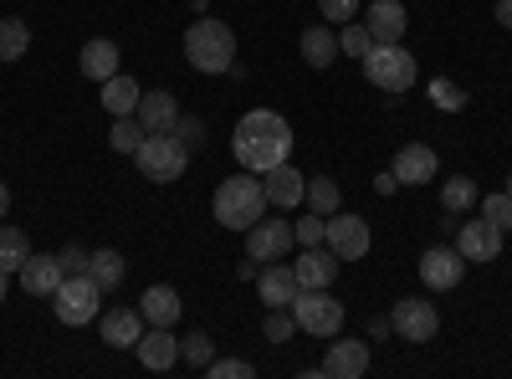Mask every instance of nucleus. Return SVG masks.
Segmentation results:
<instances>
[{
	"label": "nucleus",
	"instance_id": "nucleus-12",
	"mask_svg": "<svg viewBox=\"0 0 512 379\" xmlns=\"http://www.w3.org/2000/svg\"><path fill=\"white\" fill-rule=\"evenodd\" d=\"M262 190H267V205H277V210H297V205L308 200V180L297 175V164H292V159L272 164V170L262 175Z\"/></svg>",
	"mask_w": 512,
	"mask_h": 379
},
{
	"label": "nucleus",
	"instance_id": "nucleus-44",
	"mask_svg": "<svg viewBox=\"0 0 512 379\" xmlns=\"http://www.w3.org/2000/svg\"><path fill=\"white\" fill-rule=\"evenodd\" d=\"M374 190H379V195H395V190H400L395 170H384V175H374Z\"/></svg>",
	"mask_w": 512,
	"mask_h": 379
},
{
	"label": "nucleus",
	"instance_id": "nucleus-38",
	"mask_svg": "<svg viewBox=\"0 0 512 379\" xmlns=\"http://www.w3.org/2000/svg\"><path fill=\"white\" fill-rule=\"evenodd\" d=\"M482 216H487L497 231H507V226H512V195H507V190H497V195H482Z\"/></svg>",
	"mask_w": 512,
	"mask_h": 379
},
{
	"label": "nucleus",
	"instance_id": "nucleus-14",
	"mask_svg": "<svg viewBox=\"0 0 512 379\" xmlns=\"http://www.w3.org/2000/svg\"><path fill=\"white\" fill-rule=\"evenodd\" d=\"M323 374L328 379H364L369 374V339H338V344H328Z\"/></svg>",
	"mask_w": 512,
	"mask_h": 379
},
{
	"label": "nucleus",
	"instance_id": "nucleus-25",
	"mask_svg": "<svg viewBox=\"0 0 512 379\" xmlns=\"http://www.w3.org/2000/svg\"><path fill=\"white\" fill-rule=\"evenodd\" d=\"M139 98H144V88H139L134 77H123V72H113V77L103 82V108H108L113 118L134 113V108H139Z\"/></svg>",
	"mask_w": 512,
	"mask_h": 379
},
{
	"label": "nucleus",
	"instance_id": "nucleus-2",
	"mask_svg": "<svg viewBox=\"0 0 512 379\" xmlns=\"http://www.w3.org/2000/svg\"><path fill=\"white\" fill-rule=\"evenodd\" d=\"M210 210H216V221L226 226V231H251L256 221L267 216V190H262V180H256L251 170H241V175H226L221 185H216V200H210Z\"/></svg>",
	"mask_w": 512,
	"mask_h": 379
},
{
	"label": "nucleus",
	"instance_id": "nucleus-9",
	"mask_svg": "<svg viewBox=\"0 0 512 379\" xmlns=\"http://www.w3.org/2000/svg\"><path fill=\"white\" fill-rule=\"evenodd\" d=\"M323 241L333 246L338 262H359L364 251H369V221L364 216H349V210H338V216H328V236Z\"/></svg>",
	"mask_w": 512,
	"mask_h": 379
},
{
	"label": "nucleus",
	"instance_id": "nucleus-10",
	"mask_svg": "<svg viewBox=\"0 0 512 379\" xmlns=\"http://www.w3.org/2000/svg\"><path fill=\"white\" fill-rule=\"evenodd\" d=\"M292 246H297L292 221H267V216H262V221L246 231V257H256V262H282Z\"/></svg>",
	"mask_w": 512,
	"mask_h": 379
},
{
	"label": "nucleus",
	"instance_id": "nucleus-8",
	"mask_svg": "<svg viewBox=\"0 0 512 379\" xmlns=\"http://www.w3.org/2000/svg\"><path fill=\"white\" fill-rule=\"evenodd\" d=\"M390 323H395V333H400L405 344H431L436 328H441V313L431 303H420V298H400L395 313H390Z\"/></svg>",
	"mask_w": 512,
	"mask_h": 379
},
{
	"label": "nucleus",
	"instance_id": "nucleus-47",
	"mask_svg": "<svg viewBox=\"0 0 512 379\" xmlns=\"http://www.w3.org/2000/svg\"><path fill=\"white\" fill-rule=\"evenodd\" d=\"M205 6H210V0H190V11H195V16H205Z\"/></svg>",
	"mask_w": 512,
	"mask_h": 379
},
{
	"label": "nucleus",
	"instance_id": "nucleus-21",
	"mask_svg": "<svg viewBox=\"0 0 512 379\" xmlns=\"http://www.w3.org/2000/svg\"><path fill=\"white\" fill-rule=\"evenodd\" d=\"M134 118L144 123V134H169V129H175V118H180V103H175V93H144Z\"/></svg>",
	"mask_w": 512,
	"mask_h": 379
},
{
	"label": "nucleus",
	"instance_id": "nucleus-17",
	"mask_svg": "<svg viewBox=\"0 0 512 379\" xmlns=\"http://www.w3.org/2000/svg\"><path fill=\"white\" fill-rule=\"evenodd\" d=\"M98 328H103V344H108V349H134V344L144 339L149 323H144L139 308H108Z\"/></svg>",
	"mask_w": 512,
	"mask_h": 379
},
{
	"label": "nucleus",
	"instance_id": "nucleus-1",
	"mask_svg": "<svg viewBox=\"0 0 512 379\" xmlns=\"http://www.w3.org/2000/svg\"><path fill=\"white\" fill-rule=\"evenodd\" d=\"M231 154H236L241 170L267 175L272 164L292 159V123H287L282 113H272V108L246 113V118L236 123V134H231Z\"/></svg>",
	"mask_w": 512,
	"mask_h": 379
},
{
	"label": "nucleus",
	"instance_id": "nucleus-30",
	"mask_svg": "<svg viewBox=\"0 0 512 379\" xmlns=\"http://www.w3.org/2000/svg\"><path fill=\"white\" fill-rule=\"evenodd\" d=\"M88 277H93L103 292H113V287L123 282V257H118L113 246H98V251H93V262H88Z\"/></svg>",
	"mask_w": 512,
	"mask_h": 379
},
{
	"label": "nucleus",
	"instance_id": "nucleus-24",
	"mask_svg": "<svg viewBox=\"0 0 512 379\" xmlns=\"http://www.w3.org/2000/svg\"><path fill=\"white\" fill-rule=\"evenodd\" d=\"M77 67H82V77H88V82H108L118 72V47H113L108 36H93L88 47H82Z\"/></svg>",
	"mask_w": 512,
	"mask_h": 379
},
{
	"label": "nucleus",
	"instance_id": "nucleus-36",
	"mask_svg": "<svg viewBox=\"0 0 512 379\" xmlns=\"http://www.w3.org/2000/svg\"><path fill=\"white\" fill-rule=\"evenodd\" d=\"M169 134H175V139L185 144V154H200V149H205V118H190V113H180V118H175V129H169Z\"/></svg>",
	"mask_w": 512,
	"mask_h": 379
},
{
	"label": "nucleus",
	"instance_id": "nucleus-11",
	"mask_svg": "<svg viewBox=\"0 0 512 379\" xmlns=\"http://www.w3.org/2000/svg\"><path fill=\"white\" fill-rule=\"evenodd\" d=\"M466 272V257L456 246H425L420 251V282L431 287V292H451Z\"/></svg>",
	"mask_w": 512,
	"mask_h": 379
},
{
	"label": "nucleus",
	"instance_id": "nucleus-49",
	"mask_svg": "<svg viewBox=\"0 0 512 379\" xmlns=\"http://www.w3.org/2000/svg\"><path fill=\"white\" fill-rule=\"evenodd\" d=\"M507 195H512V175H507Z\"/></svg>",
	"mask_w": 512,
	"mask_h": 379
},
{
	"label": "nucleus",
	"instance_id": "nucleus-13",
	"mask_svg": "<svg viewBox=\"0 0 512 379\" xmlns=\"http://www.w3.org/2000/svg\"><path fill=\"white\" fill-rule=\"evenodd\" d=\"M456 251L466 262H497L502 257V231L482 216V221H461V236H456Z\"/></svg>",
	"mask_w": 512,
	"mask_h": 379
},
{
	"label": "nucleus",
	"instance_id": "nucleus-7",
	"mask_svg": "<svg viewBox=\"0 0 512 379\" xmlns=\"http://www.w3.org/2000/svg\"><path fill=\"white\" fill-rule=\"evenodd\" d=\"M134 159H139L144 180H154V185H175L185 175V164H190V154H185V144L175 134H144Z\"/></svg>",
	"mask_w": 512,
	"mask_h": 379
},
{
	"label": "nucleus",
	"instance_id": "nucleus-40",
	"mask_svg": "<svg viewBox=\"0 0 512 379\" xmlns=\"http://www.w3.org/2000/svg\"><path fill=\"white\" fill-rule=\"evenodd\" d=\"M205 374H210V379H251L256 369H251L246 359H210Z\"/></svg>",
	"mask_w": 512,
	"mask_h": 379
},
{
	"label": "nucleus",
	"instance_id": "nucleus-48",
	"mask_svg": "<svg viewBox=\"0 0 512 379\" xmlns=\"http://www.w3.org/2000/svg\"><path fill=\"white\" fill-rule=\"evenodd\" d=\"M6 277H11V272H0V303H6Z\"/></svg>",
	"mask_w": 512,
	"mask_h": 379
},
{
	"label": "nucleus",
	"instance_id": "nucleus-33",
	"mask_svg": "<svg viewBox=\"0 0 512 379\" xmlns=\"http://www.w3.org/2000/svg\"><path fill=\"white\" fill-rule=\"evenodd\" d=\"M338 180H328V175H318V180H308V210L313 216H338Z\"/></svg>",
	"mask_w": 512,
	"mask_h": 379
},
{
	"label": "nucleus",
	"instance_id": "nucleus-46",
	"mask_svg": "<svg viewBox=\"0 0 512 379\" xmlns=\"http://www.w3.org/2000/svg\"><path fill=\"white\" fill-rule=\"evenodd\" d=\"M6 210H11V190H6V180H0V221H6Z\"/></svg>",
	"mask_w": 512,
	"mask_h": 379
},
{
	"label": "nucleus",
	"instance_id": "nucleus-41",
	"mask_svg": "<svg viewBox=\"0 0 512 379\" xmlns=\"http://www.w3.org/2000/svg\"><path fill=\"white\" fill-rule=\"evenodd\" d=\"M318 11H323L328 26H344V21L359 16V0H318Z\"/></svg>",
	"mask_w": 512,
	"mask_h": 379
},
{
	"label": "nucleus",
	"instance_id": "nucleus-43",
	"mask_svg": "<svg viewBox=\"0 0 512 379\" xmlns=\"http://www.w3.org/2000/svg\"><path fill=\"white\" fill-rule=\"evenodd\" d=\"M390 333H395V323H390V318H379V313L369 318V339H390Z\"/></svg>",
	"mask_w": 512,
	"mask_h": 379
},
{
	"label": "nucleus",
	"instance_id": "nucleus-16",
	"mask_svg": "<svg viewBox=\"0 0 512 379\" xmlns=\"http://www.w3.org/2000/svg\"><path fill=\"white\" fill-rule=\"evenodd\" d=\"M395 180L400 185H425V180H436V170H441V159H436V149L431 144H405L400 154H395Z\"/></svg>",
	"mask_w": 512,
	"mask_h": 379
},
{
	"label": "nucleus",
	"instance_id": "nucleus-5",
	"mask_svg": "<svg viewBox=\"0 0 512 379\" xmlns=\"http://www.w3.org/2000/svg\"><path fill=\"white\" fill-rule=\"evenodd\" d=\"M292 318H297L303 333H313V339H338V328H344V303H338L328 287H297Z\"/></svg>",
	"mask_w": 512,
	"mask_h": 379
},
{
	"label": "nucleus",
	"instance_id": "nucleus-29",
	"mask_svg": "<svg viewBox=\"0 0 512 379\" xmlns=\"http://www.w3.org/2000/svg\"><path fill=\"white\" fill-rule=\"evenodd\" d=\"M31 52V26L21 16H6L0 21V62H21Z\"/></svg>",
	"mask_w": 512,
	"mask_h": 379
},
{
	"label": "nucleus",
	"instance_id": "nucleus-45",
	"mask_svg": "<svg viewBox=\"0 0 512 379\" xmlns=\"http://www.w3.org/2000/svg\"><path fill=\"white\" fill-rule=\"evenodd\" d=\"M497 26L512 31V0H497Z\"/></svg>",
	"mask_w": 512,
	"mask_h": 379
},
{
	"label": "nucleus",
	"instance_id": "nucleus-26",
	"mask_svg": "<svg viewBox=\"0 0 512 379\" xmlns=\"http://www.w3.org/2000/svg\"><path fill=\"white\" fill-rule=\"evenodd\" d=\"M333 57H338L333 26H328V21H323V26H308V31H303V62H308V67H333Z\"/></svg>",
	"mask_w": 512,
	"mask_h": 379
},
{
	"label": "nucleus",
	"instance_id": "nucleus-22",
	"mask_svg": "<svg viewBox=\"0 0 512 379\" xmlns=\"http://www.w3.org/2000/svg\"><path fill=\"white\" fill-rule=\"evenodd\" d=\"M364 26L374 31V41H400V36H405V26H410V16H405L400 0H369Z\"/></svg>",
	"mask_w": 512,
	"mask_h": 379
},
{
	"label": "nucleus",
	"instance_id": "nucleus-19",
	"mask_svg": "<svg viewBox=\"0 0 512 379\" xmlns=\"http://www.w3.org/2000/svg\"><path fill=\"white\" fill-rule=\"evenodd\" d=\"M139 313H144V323L149 328H175L180 323V313H185V303H180V292L175 287H164V282H154L144 298H139Z\"/></svg>",
	"mask_w": 512,
	"mask_h": 379
},
{
	"label": "nucleus",
	"instance_id": "nucleus-42",
	"mask_svg": "<svg viewBox=\"0 0 512 379\" xmlns=\"http://www.w3.org/2000/svg\"><path fill=\"white\" fill-rule=\"evenodd\" d=\"M88 262H93V251H82V246H67V251H62L67 277H72V272H88Z\"/></svg>",
	"mask_w": 512,
	"mask_h": 379
},
{
	"label": "nucleus",
	"instance_id": "nucleus-20",
	"mask_svg": "<svg viewBox=\"0 0 512 379\" xmlns=\"http://www.w3.org/2000/svg\"><path fill=\"white\" fill-rule=\"evenodd\" d=\"M62 277H67V267H62V257H26V267H21V287L31 292V298H52V292L62 287Z\"/></svg>",
	"mask_w": 512,
	"mask_h": 379
},
{
	"label": "nucleus",
	"instance_id": "nucleus-15",
	"mask_svg": "<svg viewBox=\"0 0 512 379\" xmlns=\"http://www.w3.org/2000/svg\"><path fill=\"white\" fill-rule=\"evenodd\" d=\"M134 354H139V364L154 369V374L175 369V364H180V339H175V328H144V339L134 344Z\"/></svg>",
	"mask_w": 512,
	"mask_h": 379
},
{
	"label": "nucleus",
	"instance_id": "nucleus-6",
	"mask_svg": "<svg viewBox=\"0 0 512 379\" xmlns=\"http://www.w3.org/2000/svg\"><path fill=\"white\" fill-rule=\"evenodd\" d=\"M98 303H103V287L88 277V272H72L62 277V287L52 292V313L67 323V328H82L98 318Z\"/></svg>",
	"mask_w": 512,
	"mask_h": 379
},
{
	"label": "nucleus",
	"instance_id": "nucleus-35",
	"mask_svg": "<svg viewBox=\"0 0 512 379\" xmlns=\"http://www.w3.org/2000/svg\"><path fill=\"white\" fill-rule=\"evenodd\" d=\"M180 359L195 364V369H205L210 359H216V344H210V333H185V339H180Z\"/></svg>",
	"mask_w": 512,
	"mask_h": 379
},
{
	"label": "nucleus",
	"instance_id": "nucleus-34",
	"mask_svg": "<svg viewBox=\"0 0 512 379\" xmlns=\"http://www.w3.org/2000/svg\"><path fill=\"white\" fill-rule=\"evenodd\" d=\"M425 93H431V103H436L441 113H461V108H466V93L456 88L451 77H431V88H425Z\"/></svg>",
	"mask_w": 512,
	"mask_h": 379
},
{
	"label": "nucleus",
	"instance_id": "nucleus-23",
	"mask_svg": "<svg viewBox=\"0 0 512 379\" xmlns=\"http://www.w3.org/2000/svg\"><path fill=\"white\" fill-rule=\"evenodd\" d=\"M256 287H262V303H267V308H292V298H297V272H292L287 262H272L262 277H256Z\"/></svg>",
	"mask_w": 512,
	"mask_h": 379
},
{
	"label": "nucleus",
	"instance_id": "nucleus-27",
	"mask_svg": "<svg viewBox=\"0 0 512 379\" xmlns=\"http://www.w3.org/2000/svg\"><path fill=\"white\" fill-rule=\"evenodd\" d=\"M31 257V236L21 226H0V272H21Z\"/></svg>",
	"mask_w": 512,
	"mask_h": 379
},
{
	"label": "nucleus",
	"instance_id": "nucleus-39",
	"mask_svg": "<svg viewBox=\"0 0 512 379\" xmlns=\"http://www.w3.org/2000/svg\"><path fill=\"white\" fill-rule=\"evenodd\" d=\"M292 236H297V246H323V236H328V216H303L292 226Z\"/></svg>",
	"mask_w": 512,
	"mask_h": 379
},
{
	"label": "nucleus",
	"instance_id": "nucleus-37",
	"mask_svg": "<svg viewBox=\"0 0 512 379\" xmlns=\"http://www.w3.org/2000/svg\"><path fill=\"white\" fill-rule=\"evenodd\" d=\"M262 333H267L272 344H287L292 333H297V318H292V308H272V313L262 318Z\"/></svg>",
	"mask_w": 512,
	"mask_h": 379
},
{
	"label": "nucleus",
	"instance_id": "nucleus-28",
	"mask_svg": "<svg viewBox=\"0 0 512 379\" xmlns=\"http://www.w3.org/2000/svg\"><path fill=\"white\" fill-rule=\"evenodd\" d=\"M441 205H446V216H466L472 205H482V190H477V180H466V175L446 180V185H441Z\"/></svg>",
	"mask_w": 512,
	"mask_h": 379
},
{
	"label": "nucleus",
	"instance_id": "nucleus-18",
	"mask_svg": "<svg viewBox=\"0 0 512 379\" xmlns=\"http://www.w3.org/2000/svg\"><path fill=\"white\" fill-rule=\"evenodd\" d=\"M297 287H328L333 277H338V257H333V246L323 241V246H303L297 251Z\"/></svg>",
	"mask_w": 512,
	"mask_h": 379
},
{
	"label": "nucleus",
	"instance_id": "nucleus-4",
	"mask_svg": "<svg viewBox=\"0 0 512 379\" xmlns=\"http://www.w3.org/2000/svg\"><path fill=\"white\" fill-rule=\"evenodd\" d=\"M364 77L379 93H410L415 88V57L400 47V41H374L364 57Z\"/></svg>",
	"mask_w": 512,
	"mask_h": 379
},
{
	"label": "nucleus",
	"instance_id": "nucleus-32",
	"mask_svg": "<svg viewBox=\"0 0 512 379\" xmlns=\"http://www.w3.org/2000/svg\"><path fill=\"white\" fill-rule=\"evenodd\" d=\"M369 47H374V31L364 26V21H344V26H338V52H344V57H369Z\"/></svg>",
	"mask_w": 512,
	"mask_h": 379
},
{
	"label": "nucleus",
	"instance_id": "nucleus-31",
	"mask_svg": "<svg viewBox=\"0 0 512 379\" xmlns=\"http://www.w3.org/2000/svg\"><path fill=\"white\" fill-rule=\"evenodd\" d=\"M108 144H113V154H139V144H144V123H139L134 113L113 118V134H108Z\"/></svg>",
	"mask_w": 512,
	"mask_h": 379
},
{
	"label": "nucleus",
	"instance_id": "nucleus-3",
	"mask_svg": "<svg viewBox=\"0 0 512 379\" xmlns=\"http://www.w3.org/2000/svg\"><path fill=\"white\" fill-rule=\"evenodd\" d=\"M185 57H190V67L205 72V77L231 72V62H236V31H231L226 21L200 16V21L185 31Z\"/></svg>",
	"mask_w": 512,
	"mask_h": 379
}]
</instances>
